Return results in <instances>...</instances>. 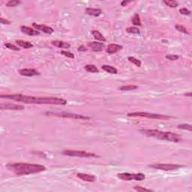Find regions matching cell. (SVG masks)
Returning a JSON list of instances; mask_svg holds the SVG:
<instances>
[{
	"instance_id": "6da1fadb",
	"label": "cell",
	"mask_w": 192,
	"mask_h": 192,
	"mask_svg": "<svg viewBox=\"0 0 192 192\" xmlns=\"http://www.w3.org/2000/svg\"><path fill=\"white\" fill-rule=\"evenodd\" d=\"M1 99H10L22 102L25 104H52V105H65L67 100L59 98L51 97H35L31 95H22V94H12V95H1Z\"/></svg>"
},
{
	"instance_id": "7a4b0ae2",
	"label": "cell",
	"mask_w": 192,
	"mask_h": 192,
	"mask_svg": "<svg viewBox=\"0 0 192 192\" xmlns=\"http://www.w3.org/2000/svg\"><path fill=\"white\" fill-rule=\"evenodd\" d=\"M6 167L17 176H26V175L38 173L46 170V167L37 164L27 163H14L8 164Z\"/></svg>"
},
{
	"instance_id": "3957f363",
	"label": "cell",
	"mask_w": 192,
	"mask_h": 192,
	"mask_svg": "<svg viewBox=\"0 0 192 192\" xmlns=\"http://www.w3.org/2000/svg\"><path fill=\"white\" fill-rule=\"evenodd\" d=\"M140 132L148 137H154L158 140L179 143L182 141V136L171 131H162L157 129H141Z\"/></svg>"
},
{
	"instance_id": "277c9868",
	"label": "cell",
	"mask_w": 192,
	"mask_h": 192,
	"mask_svg": "<svg viewBox=\"0 0 192 192\" xmlns=\"http://www.w3.org/2000/svg\"><path fill=\"white\" fill-rule=\"evenodd\" d=\"M45 114L47 116H56V117H60V118L72 119V120H90V117H89V116H83V115L81 114H77V113H68V112H47Z\"/></svg>"
},
{
	"instance_id": "5b68a950",
	"label": "cell",
	"mask_w": 192,
	"mask_h": 192,
	"mask_svg": "<svg viewBox=\"0 0 192 192\" xmlns=\"http://www.w3.org/2000/svg\"><path fill=\"white\" fill-rule=\"evenodd\" d=\"M128 117H145L152 120H167L171 117L164 114H158V113H151L147 112H134V113H128L127 114Z\"/></svg>"
},
{
	"instance_id": "8992f818",
	"label": "cell",
	"mask_w": 192,
	"mask_h": 192,
	"mask_svg": "<svg viewBox=\"0 0 192 192\" xmlns=\"http://www.w3.org/2000/svg\"><path fill=\"white\" fill-rule=\"evenodd\" d=\"M62 154L64 155H67V156L78 157V158H99V155L92 153V152L80 150H69V149H67V150L63 151Z\"/></svg>"
},
{
	"instance_id": "52a82bcc",
	"label": "cell",
	"mask_w": 192,
	"mask_h": 192,
	"mask_svg": "<svg viewBox=\"0 0 192 192\" xmlns=\"http://www.w3.org/2000/svg\"><path fill=\"white\" fill-rule=\"evenodd\" d=\"M117 177L123 181H143L145 179V174L142 173H122L117 174Z\"/></svg>"
},
{
	"instance_id": "ba28073f",
	"label": "cell",
	"mask_w": 192,
	"mask_h": 192,
	"mask_svg": "<svg viewBox=\"0 0 192 192\" xmlns=\"http://www.w3.org/2000/svg\"><path fill=\"white\" fill-rule=\"evenodd\" d=\"M149 167L153 169L161 170L164 171H170V170H176L181 167H183V165L176 164H153L148 165Z\"/></svg>"
},
{
	"instance_id": "9c48e42d",
	"label": "cell",
	"mask_w": 192,
	"mask_h": 192,
	"mask_svg": "<svg viewBox=\"0 0 192 192\" xmlns=\"http://www.w3.org/2000/svg\"><path fill=\"white\" fill-rule=\"evenodd\" d=\"M0 109L8 110H23L25 109V107L16 104H1Z\"/></svg>"
},
{
	"instance_id": "30bf717a",
	"label": "cell",
	"mask_w": 192,
	"mask_h": 192,
	"mask_svg": "<svg viewBox=\"0 0 192 192\" xmlns=\"http://www.w3.org/2000/svg\"><path fill=\"white\" fill-rule=\"evenodd\" d=\"M33 26L35 28V29L36 30L39 31V32H42V33H44L48 35H51L53 34L54 30L53 29H52L51 27L48 26H46V25H43V24H38V23H33Z\"/></svg>"
},
{
	"instance_id": "8fae6325",
	"label": "cell",
	"mask_w": 192,
	"mask_h": 192,
	"mask_svg": "<svg viewBox=\"0 0 192 192\" xmlns=\"http://www.w3.org/2000/svg\"><path fill=\"white\" fill-rule=\"evenodd\" d=\"M18 72L21 76L24 77H33L40 75V73L37 70L33 69V68H23V69L19 70Z\"/></svg>"
},
{
	"instance_id": "7c38bea8",
	"label": "cell",
	"mask_w": 192,
	"mask_h": 192,
	"mask_svg": "<svg viewBox=\"0 0 192 192\" xmlns=\"http://www.w3.org/2000/svg\"><path fill=\"white\" fill-rule=\"evenodd\" d=\"M87 46L92 49V51L94 52H100L104 50L105 47L104 44L102 42H97V41H92L88 42Z\"/></svg>"
},
{
	"instance_id": "4fadbf2b",
	"label": "cell",
	"mask_w": 192,
	"mask_h": 192,
	"mask_svg": "<svg viewBox=\"0 0 192 192\" xmlns=\"http://www.w3.org/2000/svg\"><path fill=\"white\" fill-rule=\"evenodd\" d=\"M21 32L24 34L28 35L29 36H40L41 32L36 30V29H32V28L29 27V26H20Z\"/></svg>"
},
{
	"instance_id": "5bb4252c",
	"label": "cell",
	"mask_w": 192,
	"mask_h": 192,
	"mask_svg": "<svg viewBox=\"0 0 192 192\" xmlns=\"http://www.w3.org/2000/svg\"><path fill=\"white\" fill-rule=\"evenodd\" d=\"M77 176L81 180L84 181V182H87V183H94L96 181V177L93 175L87 174V173H77Z\"/></svg>"
},
{
	"instance_id": "9a60e30c",
	"label": "cell",
	"mask_w": 192,
	"mask_h": 192,
	"mask_svg": "<svg viewBox=\"0 0 192 192\" xmlns=\"http://www.w3.org/2000/svg\"><path fill=\"white\" fill-rule=\"evenodd\" d=\"M123 47L120 44H110L107 46L106 49V52L108 53L109 54H114V53H118L121 50H122Z\"/></svg>"
},
{
	"instance_id": "2e32d148",
	"label": "cell",
	"mask_w": 192,
	"mask_h": 192,
	"mask_svg": "<svg viewBox=\"0 0 192 192\" xmlns=\"http://www.w3.org/2000/svg\"><path fill=\"white\" fill-rule=\"evenodd\" d=\"M51 44L55 47H59V48H63V49H68L71 47V44L67 43V42L62 41H52Z\"/></svg>"
},
{
	"instance_id": "e0dca14e",
	"label": "cell",
	"mask_w": 192,
	"mask_h": 192,
	"mask_svg": "<svg viewBox=\"0 0 192 192\" xmlns=\"http://www.w3.org/2000/svg\"><path fill=\"white\" fill-rule=\"evenodd\" d=\"M86 13L90 16L93 17H99L101 15L102 11L99 8H86Z\"/></svg>"
},
{
	"instance_id": "ac0fdd59",
	"label": "cell",
	"mask_w": 192,
	"mask_h": 192,
	"mask_svg": "<svg viewBox=\"0 0 192 192\" xmlns=\"http://www.w3.org/2000/svg\"><path fill=\"white\" fill-rule=\"evenodd\" d=\"M15 43H16L17 45H18L19 47L24 49H30V48H33V47H34V45H33L31 42L26 41L16 40L15 41Z\"/></svg>"
},
{
	"instance_id": "d6986e66",
	"label": "cell",
	"mask_w": 192,
	"mask_h": 192,
	"mask_svg": "<svg viewBox=\"0 0 192 192\" xmlns=\"http://www.w3.org/2000/svg\"><path fill=\"white\" fill-rule=\"evenodd\" d=\"M92 36L94 37V38L95 39V40L99 41L102 42V43L107 41V39L105 38L104 36L103 35H102L101 33L100 32H99L98 30H93V31H92Z\"/></svg>"
},
{
	"instance_id": "ffe728a7",
	"label": "cell",
	"mask_w": 192,
	"mask_h": 192,
	"mask_svg": "<svg viewBox=\"0 0 192 192\" xmlns=\"http://www.w3.org/2000/svg\"><path fill=\"white\" fill-rule=\"evenodd\" d=\"M102 70L105 71L106 72L109 73V74H116L118 73V70L116 69V68L114 67L111 66V65H103L101 66Z\"/></svg>"
},
{
	"instance_id": "44dd1931",
	"label": "cell",
	"mask_w": 192,
	"mask_h": 192,
	"mask_svg": "<svg viewBox=\"0 0 192 192\" xmlns=\"http://www.w3.org/2000/svg\"><path fill=\"white\" fill-rule=\"evenodd\" d=\"M85 70H86L87 72L89 73H99V70L97 67L94 65H86V66L84 67Z\"/></svg>"
},
{
	"instance_id": "7402d4cb",
	"label": "cell",
	"mask_w": 192,
	"mask_h": 192,
	"mask_svg": "<svg viewBox=\"0 0 192 192\" xmlns=\"http://www.w3.org/2000/svg\"><path fill=\"white\" fill-rule=\"evenodd\" d=\"M163 2L167 6H169L170 8H176L179 6V2L175 0H164Z\"/></svg>"
},
{
	"instance_id": "603a6c76",
	"label": "cell",
	"mask_w": 192,
	"mask_h": 192,
	"mask_svg": "<svg viewBox=\"0 0 192 192\" xmlns=\"http://www.w3.org/2000/svg\"><path fill=\"white\" fill-rule=\"evenodd\" d=\"M138 89V86L135 85H127V86H122L119 88L120 91H133Z\"/></svg>"
},
{
	"instance_id": "cb8c5ba5",
	"label": "cell",
	"mask_w": 192,
	"mask_h": 192,
	"mask_svg": "<svg viewBox=\"0 0 192 192\" xmlns=\"http://www.w3.org/2000/svg\"><path fill=\"white\" fill-rule=\"evenodd\" d=\"M132 23L133 25H134V26H141V18H140V15L138 14H135L134 15V17H132Z\"/></svg>"
},
{
	"instance_id": "d4e9b609",
	"label": "cell",
	"mask_w": 192,
	"mask_h": 192,
	"mask_svg": "<svg viewBox=\"0 0 192 192\" xmlns=\"http://www.w3.org/2000/svg\"><path fill=\"white\" fill-rule=\"evenodd\" d=\"M126 32L131 34H135V35H140L141 34V31L138 28L135 27V26H131L126 29Z\"/></svg>"
},
{
	"instance_id": "484cf974",
	"label": "cell",
	"mask_w": 192,
	"mask_h": 192,
	"mask_svg": "<svg viewBox=\"0 0 192 192\" xmlns=\"http://www.w3.org/2000/svg\"><path fill=\"white\" fill-rule=\"evenodd\" d=\"M128 60L130 62L133 63L134 65H135L137 67H141V61L139 59H136L135 57H129L128 58Z\"/></svg>"
},
{
	"instance_id": "4316f807",
	"label": "cell",
	"mask_w": 192,
	"mask_h": 192,
	"mask_svg": "<svg viewBox=\"0 0 192 192\" xmlns=\"http://www.w3.org/2000/svg\"><path fill=\"white\" fill-rule=\"evenodd\" d=\"M21 3V1L19 0H10L6 2V6L12 8V7H16Z\"/></svg>"
},
{
	"instance_id": "83f0119b",
	"label": "cell",
	"mask_w": 192,
	"mask_h": 192,
	"mask_svg": "<svg viewBox=\"0 0 192 192\" xmlns=\"http://www.w3.org/2000/svg\"><path fill=\"white\" fill-rule=\"evenodd\" d=\"M175 28H176V30L179 31V32H180V33H184V34H186V35H190V33H189V32L188 31V29H186L185 26H182V25H179V24L176 25Z\"/></svg>"
},
{
	"instance_id": "f1b7e54d",
	"label": "cell",
	"mask_w": 192,
	"mask_h": 192,
	"mask_svg": "<svg viewBox=\"0 0 192 192\" xmlns=\"http://www.w3.org/2000/svg\"><path fill=\"white\" fill-rule=\"evenodd\" d=\"M178 128L186 130V131H188L190 132L192 131V126L191 124H179L178 125Z\"/></svg>"
},
{
	"instance_id": "f546056e",
	"label": "cell",
	"mask_w": 192,
	"mask_h": 192,
	"mask_svg": "<svg viewBox=\"0 0 192 192\" xmlns=\"http://www.w3.org/2000/svg\"><path fill=\"white\" fill-rule=\"evenodd\" d=\"M5 46L9 50H15V51H19L20 50V48H19L18 47L15 46L14 44H12L11 43H5Z\"/></svg>"
},
{
	"instance_id": "4dcf8cb0",
	"label": "cell",
	"mask_w": 192,
	"mask_h": 192,
	"mask_svg": "<svg viewBox=\"0 0 192 192\" xmlns=\"http://www.w3.org/2000/svg\"><path fill=\"white\" fill-rule=\"evenodd\" d=\"M165 58L170 61H176L178 59H179V56L175 55V54H168L165 56Z\"/></svg>"
},
{
	"instance_id": "1f68e13d",
	"label": "cell",
	"mask_w": 192,
	"mask_h": 192,
	"mask_svg": "<svg viewBox=\"0 0 192 192\" xmlns=\"http://www.w3.org/2000/svg\"><path fill=\"white\" fill-rule=\"evenodd\" d=\"M61 54L62 56H64V57H68V58H70V59H74V53H71V52H68V51H66V50H62Z\"/></svg>"
},
{
	"instance_id": "d6a6232c",
	"label": "cell",
	"mask_w": 192,
	"mask_h": 192,
	"mask_svg": "<svg viewBox=\"0 0 192 192\" xmlns=\"http://www.w3.org/2000/svg\"><path fill=\"white\" fill-rule=\"evenodd\" d=\"M134 189L137 191H153V190L152 189H149V188H146L141 187V186H135L134 188Z\"/></svg>"
},
{
	"instance_id": "836d02e7",
	"label": "cell",
	"mask_w": 192,
	"mask_h": 192,
	"mask_svg": "<svg viewBox=\"0 0 192 192\" xmlns=\"http://www.w3.org/2000/svg\"><path fill=\"white\" fill-rule=\"evenodd\" d=\"M179 12H180V14H182L186 15V16H188V15L191 14V11H189V10L186 8H180V9H179Z\"/></svg>"
},
{
	"instance_id": "e575fe53",
	"label": "cell",
	"mask_w": 192,
	"mask_h": 192,
	"mask_svg": "<svg viewBox=\"0 0 192 192\" xmlns=\"http://www.w3.org/2000/svg\"><path fill=\"white\" fill-rule=\"evenodd\" d=\"M0 22H1V23L3 25H9L11 24V22H10L8 20H6V19H4V18H0Z\"/></svg>"
},
{
	"instance_id": "d590c367",
	"label": "cell",
	"mask_w": 192,
	"mask_h": 192,
	"mask_svg": "<svg viewBox=\"0 0 192 192\" xmlns=\"http://www.w3.org/2000/svg\"><path fill=\"white\" fill-rule=\"evenodd\" d=\"M78 50L80 52H86L88 50V48H86L84 45H80V47H78Z\"/></svg>"
},
{
	"instance_id": "8d00e7d4",
	"label": "cell",
	"mask_w": 192,
	"mask_h": 192,
	"mask_svg": "<svg viewBox=\"0 0 192 192\" xmlns=\"http://www.w3.org/2000/svg\"><path fill=\"white\" fill-rule=\"evenodd\" d=\"M131 2H132V1H122V2H121V5L122 7L127 6V5H128L129 3H131Z\"/></svg>"
},
{
	"instance_id": "74e56055",
	"label": "cell",
	"mask_w": 192,
	"mask_h": 192,
	"mask_svg": "<svg viewBox=\"0 0 192 192\" xmlns=\"http://www.w3.org/2000/svg\"><path fill=\"white\" fill-rule=\"evenodd\" d=\"M185 96H188V97H192V93L191 92H188V93L185 94Z\"/></svg>"
}]
</instances>
